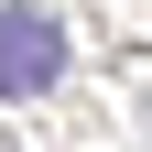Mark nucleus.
<instances>
[{"label":"nucleus","mask_w":152,"mask_h":152,"mask_svg":"<svg viewBox=\"0 0 152 152\" xmlns=\"http://www.w3.org/2000/svg\"><path fill=\"white\" fill-rule=\"evenodd\" d=\"M54 76H65V33H54V11L0 0V98H44Z\"/></svg>","instance_id":"f257e3e1"}]
</instances>
